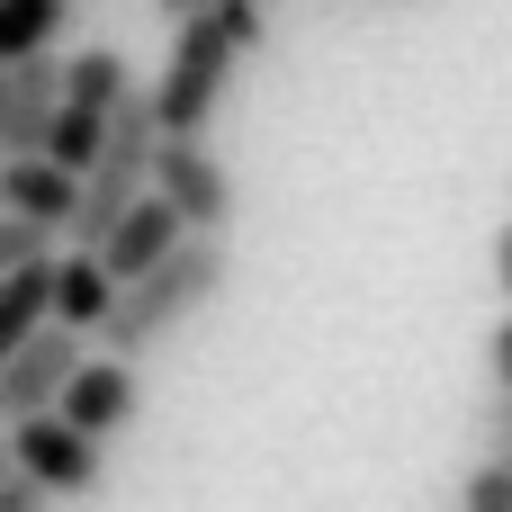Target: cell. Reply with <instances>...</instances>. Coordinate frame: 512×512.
I'll list each match as a JSON object with an SVG mask.
<instances>
[{"label": "cell", "instance_id": "7c38bea8", "mask_svg": "<svg viewBox=\"0 0 512 512\" xmlns=\"http://www.w3.org/2000/svg\"><path fill=\"white\" fill-rule=\"evenodd\" d=\"M81 0H0V63L18 54H54V36L72 27Z\"/></svg>", "mask_w": 512, "mask_h": 512}, {"label": "cell", "instance_id": "277c9868", "mask_svg": "<svg viewBox=\"0 0 512 512\" xmlns=\"http://www.w3.org/2000/svg\"><path fill=\"white\" fill-rule=\"evenodd\" d=\"M144 189L180 216V234H225L234 225V171L207 135H153V171Z\"/></svg>", "mask_w": 512, "mask_h": 512}, {"label": "cell", "instance_id": "ba28073f", "mask_svg": "<svg viewBox=\"0 0 512 512\" xmlns=\"http://www.w3.org/2000/svg\"><path fill=\"white\" fill-rule=\"evenodd\" d=\"M63 99V54H18L0 72V153H36Z\"/></svg>", "mask_w": 512, "mask_h": 512}, {"label": "cell", "instance_id": "9a60e30c", "mask_svg": "<svg viewBox=\"0 0 512 512\" xmlns=\"http://www.w3.org/2000/svg\"><path fill=\"white\" fill-rule=\"evenodd\" d=\"M459 512H512V468H495V459H477V477L459 486Z\"/></svg>", "mask_w": 512, "mask_h": 512}, {"label": "cell", "instance_id": "ac0fdd59", "mask_svg": "<svg viewBox=\"0 0 512 512\" xmlns=\"http://www.w3.org/2000/svg\"><path fill=\"white\" fill-rule=\"evenodd\" d=\"M486 369H495V396H512V315L486 333Z\"/></svg>", "mask_w": 512, "mask_h": 512}, {"label": "cell", "instance_id": "30bf717a", "mask_svg": "<svg viewBox=\"0 0 512 512\" xmlns=\"http://www.w3.org/2000/svg\"><path fill=\"white\" fill-rule=\"evenodd\" d=\"M72 189H81V180H72L63 162H45V153H0V207H9V216L63 234V225H72Z\"/></svg>", "mask_w": 512, "mask_h": 512}, {"label": "cell", "instance_id": "7a4b0ae2", "mask_svg": "<svg viewBox=\"0 0 512 512\" xmlns=\"http://www.w3.org/2000/svg\"><path fill=\"white\" fill-rule=\"evenodd\" d=\"M216 288H225V234H180L153 270L117 279V297H108V315H99V351H108V360L162 351Z\"/></svg>", "mask_w": 512, "mask_h": 512}, {"label": "cell", "instance_id": "7402d4cb", "mask_svg": "<svg viewBox=\"0 0 512 512\" xmlns=\"http://www.w3.org/2000/svg\"><path fill=\"white\" fill-rule=\"evenodd\" d=\"M0 72H9V63H0Z\"/></svg>", "mask_w": 512, "mask_h": 512}, {"label": "cell", "instance_id": "d6986e66", "mask_svg": "<svg viewBox=\"0 0 512 512\" xmlns=\"http://www.w3.org/2000/svg\"><path fill=\"white\" fill-rule=\"evenodd\" d=\"M495 288L512 297V225H495Z\"/></svg>", "mask_w": 512, "mask_h": 512}, {"label": "cell", "instance_id": "44dd1931", "mask_svg": "<svg viewBox=\"0 0 512 512\" xmlns=\"http://www.w3.org/2000/svg\"><path fill=\"white\" fill-rule=\"evenodd\" d=\"M0 459H9V441H0Z\"/></svg>", "mask_w": 512, "mask_h": 512}, {"label": "cell", "instance_id": "4fadbf2b", "mask_svg": "<svg viewBox=\"0 0 512 512\" xmlns=\"http://www.w3.org/2000/svg\"><path fill=\"white\" fill-rule=\"evenodd\" d=\"M126 90H135V72H126L117 45H81V54H63V99H81V108H117Z\"/></svg>", "mask_w": 512, "mask_h": 512}, {"label": "cell", "instance_id": "8fae6325", "mask_svg": "<svg viewBox=\"0 0 512 512\" xmlns=\"http://www.w3.org/2000/svg\"><path fill=\"white\" fill-rule=\"evenodd\" d=\"M108 297H117V279L99 270V252H63V261H45V324H72V333H99V315H108Z\"/></svg>", "mask_w": 512, "mask_h": 512}, {"label": "cell", "instance_id": "e0dca14e", "mask_svg": "<svg viewBox=\"0 0 512 512\" xmlns=\"http://www.w3.org/2000/svg\"><path fill=\"white\" fill-rule=\"evenodd\" d=\"M477 432H486V459L512 468V396H486V423H477Z\"/></svg>", "mask_w": 512, "mask_h": 512}, {"label": "cell", "instance_id": "3957f363", "mask_svg": "<svg viewBox=\"0 0 512 512\" xmlns=\"http://www.w3.org/2000/svg\"><path fill=\"white\" fill-rule=\"evenodd\" d=\"M153 135H162V126H153V108H144V81H135V90L117 99V117H108V135H99V153L81 162V189H72V225H63V234H72L81 252H90V243H99V234H108V225H117L135 198H144Z\"/></svg>", "mask_w": 512, "mask_h": 512}, {"label": "cell", "instance_id": "ffe728a7", "mask_svg": "<svg viewBox=\"0 0 512 512\" xmlns=\"http://www.w3.org/2000/svg\"><path fill=\"white\" fill-rule=\"evenodd\" d=\"M162 18H189V9H216V0H153Z\"/></svg>", "mask_w": 512, "mask_h": 512}, {"label": "cell", "instance_id": "2e32d148", "mask_svg": "<svg viewBox=\"0 0 512 512\" xmlns=\"http://www.w3.org/2000/svg\"><path fill=\"white\" fill-rule=\"evenodd\" d=\"M0 512H54V495H45L36 477H18V468L0 459Z\"/></svg>", "mask_w": 512, "mask_h": 512}, {"label": "cell", "instance_id": "6da1fadb", "mask_svg": "<svg viewBox=\"0 0 512 512\" xmlns=\"http://www.w3.org/2000/svg\"><path fill=\"white\" fill-rule=\"evenodd\" d=\"M270 36V0H216V9H189L171 18V54H162V81H144V108L162 135H207L234 72L261 54Z\"/></svg>", "mask_w": 512, "mask_h": 512}, {"label": "cell", "instance_id": "8992f818", "mask_svg": "<svg viewBox=\"0 0 512 512\" xmlns=\"http://www.w3.org/2000/svg\"><path fill=\"white\" fill-rule=\"evenodd\" d=\"M81 351H90V333H72V324H36V333L0 360V423H18V414H54V396H63V378L81 369Z\"/></svg>", "mask_w": 512, "mask_h": 512}, {"label": "cell", "instance_id": "52a82bcc", "mask_svg": "<svg viewBox=\"0 0 512 512\" xmlns=\"http://www.w3.org/2000/svg\"><path fill=\"white\" fill-rule=\"evenodd\" d=\"M135 405H144V378H135V360H108V351H81V369H72L63 396H54V414H63L72 432H90V441L126 432Z\"/></svg>", "mask_w": 512, "mask_h": 512}, {"label": "cell", "instance_id": "5b68a950", "mask_svg": "<svg viewBox=\"0 0 512 512\" xmlns=\"http://www.w3.org/2000/svg\"><path fill=\"white\" fill-rule=\"evenodd\" d=\"M0 441H9V468H18V477H36L54 504H90V495L108 486L99 441H90V432H72L63 414H18V423H0Z\"/></svg>", "mask_w": 512, "mask_h": 512}, {"label": "cell", "instance_id": "9c48e42d", "mask_svg": "<svg viewBox=\"0 0 512 512\" xmlns=\"http://www.w3.org/2000/svg\"><path fill=\"white\" fill-rule=\"evenodd\" d=\"M171 243H180V216H171V207L144 189V198H135V207H126V216L99 234V243H90V252H99V270H108V279H135V270H153Z\"/></svg>", "mask_w": 512, "mask_h": 512}, {"label": "cell", "instance_id": "5bb4252c", "mask_svg": "<svg viewBox=\"0 0 512 512\" xmlns=\"http://www.w3.org/2000/svg\"><path fill=\"white\" fill-rule=\"evenodd\" d=\"M27 261H54V225H27L0 207V270H27Z\"/></svg>", "mask_w": 512, "mask_h": 512}]
</instances>
